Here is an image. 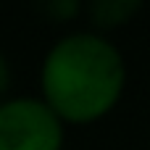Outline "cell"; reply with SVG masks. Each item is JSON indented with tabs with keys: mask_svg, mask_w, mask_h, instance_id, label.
<instances>
[{
	"mask_svg": "<svg viewBox=\"0 0 150 150\" xmlns=\"http://www.w3.org/2000/svg\"><path fill=\"white\" fill-rule=\"evenodd\" d=\"M61 119L34 98L0 103V150H61Z\"/></svg>",
	"mask_w": 150,
	"mask_h": 150,
	"instance_id": "obj_2",
	"label": "cell"
},
{
	"mask_svg": "<svg viewBox=\"0 0 150 150\" xmlns=\"http://www.w3.org/2000/svg\"><path fill=\"white\" fill-rule=\"evenodd\" d=\"M124 90V61L98 34H71L53 45L42 63L45 105L66 121H95Z\"/></svg>",
	"mask_w": 150,
	"mask_h": 150,
	"instance_id": "obj_1",
	"label": "cell"
},
{
	"mask_svg": "<svg viewBox=\"0 0 150 150\" xmlns=\"http://www.w3.org/2000/svg\"><path fill=\"white\" fill-rule=\"evenodd\" d=\"M142 11V3L140 0H95L87 5V13H90V21L98 26V29H113V26H121L127 24L134 13Z\"/></svg>",
	"mask_w": 150,
	"mask_h": 150,
	"instance_id": "obj_3",
	"label": "cell"
},
{
	"mask_svg": "<svg viewBox=\"0 0 150 150\" xmlns=\"http://www.w3.org/2000/svg\"><path fill=\"white\" fill-rule=\"evenodd\" d=\"M8 87H11V69H8V61H5L3 53H0V100H3V95L8 92Z\"/></svg>",
	"mask_w": 150,
	"mask_h": 150,
	"instance_id": "obj_5",
	"label": "cell"
},
{
	"mask_svg": "<svg viewBox=\"0 0 150 150\" xmlns=\"http://www.w3.org/2000/svg\"><path fill=\"white\" fill-rule=\"evenodd\" d=\"M37 8L53 21H69L82 11V5L76 0H47V3H40Z\"/></svg>",
	"mask_w": 150,
	"mask_h": 150,
	"instance_id": "obj_4",
	"label": "cell"
}]
</instances>
